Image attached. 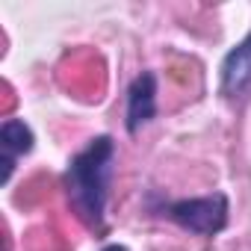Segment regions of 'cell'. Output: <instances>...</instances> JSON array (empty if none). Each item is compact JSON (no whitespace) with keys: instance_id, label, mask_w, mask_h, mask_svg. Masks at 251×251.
Masks as SVG:
<instances>
[{"instance_id":"obj_2","label":"cell","mask_w":251,"mask_h":251,"mask_svg":"<svg viewBox=\"0 0 251 251\" xmlns=\"http://www.w3.org/2000/svg\"><path fill=\"white\" fill-rule=\"evenodd\" d=\"M160 216H166L169 222H175L177 227H183L189 233L216 236L227 227L230 201L225 192H213V195H201V198H180V201L163 204Z\"/></svg>"},{"instance_id":"obj_3","label":"cell","mask_w":251,"mask_h":251,"mask_svg":"<svg viewBox=\"0 0 251 251\" xmlns=\"http://www.w3.org/2000/svg\"><path fill=\"white\" fill-rule=\"evenodd\" d=\"M222 95L233 103L251 98V33L236 42L222 62Z\"/></svg>"},{"instance_id":"obj_6","label":"cell","mask_w":251,"mask_h":251,"mask_svg":"<svg viewBox=\"0 0 251 251\" xmlns=\"http://www.w3.org/2000/svg\"><path fill=\"white\" fill-rule=\"evenodd\" d=\"M103 251H127V245H118V242H112V245H106Z\"/></svg>"},{"instance_id":"obj_5","label":"cell","mask_w":251,"mask_h":251,"mask_svg":"<svg viewBox=\"0 0 251 251\" xmlns=\"http://www.w3.org/2000/svg\"><path fill=\"white\" fill-rule=\"evenodd\" d=\"M36 148V136L30 130V124L21 118H6L0 127V183H9L15 166L21 157H27Z\"/></svg>"},{"instance_id":"obj_1","label":"cell","mask_w":251,"mask_h":251,"mask_svg":"<svg viewBox=\"0 0 251 251\" xmlns=\"http://www.w3.org/2000/svg\"><path fill=\"white\" fill-rule=\"evenodd\" d=\"M112 172H115V142L112 136H95L83 151H77L68 160V169L62 175V186L71 210L95 233H103L106 227Z\"/></svg>"},{"instance_id":"obj_4","label":"cell","mask_w":251,"mask_h":251,"mask_svg":"<svg viewBox=\"0 0 251 251\" xmlns=\"http://www.w3.org/2000/svg\"><path fill=\"white\" fill-rule=\"evenodd\" d=\"M157 115V74L142 71L127 86V112H124V127L127 133H139L145 124H151Z\"/></svg>"}]
</instances>
